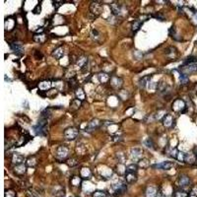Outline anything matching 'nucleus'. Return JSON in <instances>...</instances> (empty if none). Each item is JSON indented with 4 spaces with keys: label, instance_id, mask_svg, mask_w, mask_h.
Returning a JSON list of instances; mask_svg holds the SVG:
<instances>
[{
    "label": "nucleus",
    "instance_id": "f257e3e1",
    "mask_svg": "<svg viewBox=\"0 0 197 197\" xmlns=\"http://www.w3.org/2000/svg\"><path fill=\"white\" fill-rule=\"evenodd\" d=\"M47 120L45 118H39L37 125L34 126V132L37 136H45L47 133Z\"/></svg>",
    "mask_w": 197,
    "mask_h": 197
},
{
    "label": "nucleus",
    "instance_id": "f03ea898",
    "mask_svg": "<svg viewBox=\"0 0 197 197\" xmlns=\"http://www.w3.org/2000/svg\"><path fill=\"white\" fill-rule=\"evenodd\" d=\"M178 71L183 73V74H185V75H187V76L192 74V73H195L197 72V62L189 63V64H186V65H182L178 69Z\"/></svg>",
    "mask_w": 197,
    "mask_h": 197
},
{
    "label": "nucleus",
    "instance_id": "7ed1b4c3",
    "mask_svg": "<svg viewBox=\"0 0 197 197\" xmlns=\"http://www.w3.org/2000/svg\"><path fill=\"white\" fill-rule=\"evenodd\" d=\"M102 11H103V5H102L101 1H93V2H91L90 12H91V14L94 15L95 18L101 14Z\"/></svg>",
    "mask_w": 197,
    "mask_h": 197
},
{
    "label": "nucleus",
    "instance_id": "20e7f679",
    "mask_svg": "<svg viewBox=\"0 0 197 197\" xmlns=\"http://www.w3.org/2000/svg\"><path fill=\"white\" fill-rule=\"evenodd\" d=\"M126 189H127V185L122 182H118V183H116V184H112V190L116 196L122 195V194L126 191Z\"/></svg>",
    "mask_w": 197,
    "mask_h": 197
},
{
    "label": "nucleus",
    "instance_id": "39448f33",
    "mask_svg": "<svg viewBox=\"0 0 197 197\" xmlns=\"http://www.w3.org/2000/svg\"><path fill=\"white\" fill-rule=\"evenodd\" d=\"M64 137L68 140H74L75 138H77L79 134V130L76 127H68L64 130Z\"/></svg>",
    "mask_w": 197,
    "mask_h": 197
},
{
    "label": "nucleus",
    "instance_id": "423d86ee",
    "mask_svg": "<svg viewBox=\"0 0 197 197\" xmlns=\"http://www.w3.org/2000/svg\"><path fill=\"white\" fill-rule=\"evenodd\" d=\"M172 110L176 112H184L186 110V105L181 99H178L172 104Z\"/></svg>",
    "mask_w": 197,
    "mask_h": 197
},
{
    "label": "nucleus",
    "instance_id": "0eeeda50",
    "mask_svg": "<svg viewBox=\"0 0 197 197\" xmlns=\"http://www.w3.org/2000/svg\"><path fill=\"white\" fill-rule=\"evenodd\" d=\"M55 156H56V159H58V160H64L68 156V148L65 147V146H59L56 150Z\"/></svg>",
    "mask_w": 197,
    "mask_h": 197
},
{
    "label": "nucleus",
    "instance_id": "6e6552de",
    "mask_svg": "<svg viewBox=\"0 0 197 197\" xmlns=\"http://www.w3.org/2000/svg\"><path fill=\"white\" fill-rule=\"evenodd\" d=\"M101 125H103V122H101V121L99 120V119H93L92 121H90L89 124L87 125V127H86V132H92L94 131V130L98 129Z\"/></svg>",
    "mask_w": 197,
    "mask_h": 197
},
{
    "label": "nucleus",
    "instance_id": "1a4fd4ad",
    "mask_svg": "<svg viewBox=\"0 0 197 197\" xmlns=\"http://www.w3.org/2000/svg\"><path fill=\"white\" fill-rule=\"evenodd\" d=\"M174 166V163L172 162H162L159 164H155L152 166L153 169H159V170H170Z\"/></svg>",
    "mask_w": 197,
    "mask_h": 197
},
{
    "label": "nucleus",
    "instance_id": "9d476101",
    "mask_svg": "<svg viewBox=\"0 0 197 197\" xmlns=\"http://www.w3.org/2000/svg\"><path fill=\"white\" fill-rule=\"evenodd\" d=\"M10 47L13 51L18 55H22L24 53V47L21 43H10Z\"/></svg>",
    "mask_w": 197,
    "mask_h": 197
},
{
    "label": "nucleus",
    "instance_id": "9b49d317",
    "mask_svg": "<svg viewBox=\"0 0 197 197\" xmlns=\"http://www.w3.org/2000/svg\"><path fill=\"white\" fill-rule=\"evenodd\" d=\"M176 121H174V119L172 118V116H170V114H166L165 117L163 118V124L166 126V127L170 128V127H174V124H176Z\"/></svg>",
    "mask_w": 197,
    "mask_h": 197
},
{
    "label": "nucleus",
    "instance_id": "f8f14e48",
    "mask_svg": "<svg viewBox=\"0 0 197 197\" xmlns=\"http://www.w3.org/2000/svg\"><path fill=\"white\" fill-rule=\"evenodd\" d=\"M122 84H123L122 79L119 78V77L114 76V77L110 78V85H112L114 89H120L121 86H122Z\"/></svg>",
    "mask_w": 197,
    "mask_h": 197
},
{
    "label": "nucleus",
    "instance_id": "ddd939ff",
    "mask_svg": "<svg viewBox=\"0 0 197 197\" xmlns=\"http://www.w3.org/2000/svg\"><path fill=\"white\" fill-rule=\"evenodd\" d=\"M110 9H112V15L114 16H118V15H121V12H122V8H121V5L116 2H114L112 4H110Z\"/></svg>",
    "mask_w": 197,
    "mask_h": 197
},
{
    "label": "nucleus",
    "instance_id": "4468645a",
    "mask_svg": "<svg viewBox=\"0 0 197 197\" xmlns=\"http://www.w3.org/2000/svg\"><path fill=\"white\" fill-rule=\"evenodd\" d=\"M143 151L139 148H133L131 149V158L132 160L134 161H140L141 160V157H142Z\"/></svg>",
    "mask_w": 197,
    "mask_h": 197
},
{
    "label": "nucleus",
    "instance_id": "2eb2a0df",
    "mask_svg": "<svg viewBox=\"0 0 197 197\" xmlns=\"http://www.w3.org/2000/svg\"><path fill=\"white\" fill-rule=\"evenodd\" d=\"M24 161H25V158H24L23 155H20V154H18V153H15V154H13L12 163L14 164V165H16V166L22 165V164L24 163Z\"/></svg>",
    "mask_w": 197,
    "mask_h": 197
},
{
    "label": "nucleus",
    "instance_id": "dca6fc26",
    "mask_svg": "<svg viewBox=\"0 0 197 197\" xmlns=\"http://www.w3.org/2000/svg\"><path fill=\"white\" fill-rule=\"evenodd\" d=\"M151 79H152L151 75H147V76L142 77V79L139 81V87H140L141 89H144V88H146L147 86H149V84L151 83Z\"/></svg>",
    "mask_w": 197,
    "mask_h": 197
},
{
    "label": "nucleus",
    "instance_id": "f3484780",
    "mask_svg": "<svg viewBox=\"0 0 197 197\" xmlns=\"http://www.w3.org/2000/svg\"><path fill=\"white\" fill-rule=\"evenodd\" d=\"M178 182H179V186L180 187H186L190 183V178H188L187 176H185V174H181V176H179Z\"/></svg>",
    "mask_w": 197,
    "mask_h": 197
},
{
    "label": "nucleus",
    "instance_id": "a211bd4d",
    "mask_svg": "<svg viewBox=\"0 0 197 197\" xmlns=\"http://www.w3.org/2000/svg\"><path fill=\"white\" fill-rule=\"evenodd\" d=\"M146 197H157L158 195V189L154 186H148L145 192Z\"/></svg>",
    "mask_w": 197,
    "mask_h": 197
},
{
    "label": "nucleus",
    "instance_id": "6ab92c4d",
    "mask_svg": "<svg viewBox=\"0 0 197 197\" xmlns=\"http://www.w3.org/2000/svg\"><path fill=\"white\" fill-rule=\"evenodd\" d=\"M64 55V49H63V46H59V47L55 48L53 50V52H52V56L54 57L55 59H60L61 57H63Z\"/></svg>",
    "mask_w": 197,
    "mask_h": 197
},
{
    "label": "nucleus",
    "instance_id": "aec40b11",
    "mask_svg": "<svg viewBox=\"0 0 197 197\" xmlns=\"http://www.w3.org/2000/svg\"><path fill=\"white\" fill-rule=\"evenodd\" d=\"M125 180L127 183H133L137 180L136 172H125Z\"/></svg>",
    "mask_w": 197,
    "mask_h": 197
},
{
    "label": "nucleus",
    "instance_id": "412c9836",
    "mask_svg": "<svg viewBox=\"0 0 197 197\" xmlns=\"http://www.w3.org/2000/svg\"><path fill=\"white\" fill-rule=\"evenodd\" d=\"M76 63H77V65H78L79 67L82 69V68L86 67V66H89L88 65V63H89V59H88V57H86V56H81L77 59Z\"/></svg>",
    "mask_w": 197,
    "mask_h": 197
},
{
    "label": "nucleus",
    "instance_id": "4be33fe9",
    "mask_svg": "<svg viewBox=\"0 0 197 197\" xmlns=\"http://www.w3.org/2000/svg\"><path fill=\"white\" fill-rule=\"evenodd\" d=\"M26 166L24 165V164H22V165H18L15 167V174H18V176H22V174H24L26 172Z\"/></svg>",
    "mask_w": 197,
    "mask_h": 197
},
{
    "label": "nucleus",
    "instance_id": "5701e85b",
    "mask_svg": "<svg viewBox=\"0 0 197 197\" xmlns=\"http://www.w3.org/2000/svg\"><path fill=\"white\" fill-rule=\"evenodd\" d=\"M75 94H76L77 100H79V101H84L85 100V93H84V91L81 87H78L75 90Z\"/></svg>",
    "mask_w": 197,
    "mask_h": 197
},
{
    "label": "nucleus",
    "instance_id": "b1692460",
    "mask_svg": "<svg viewBox=\"0 0 197 197\" xmlns=\"http://www.w3.org/2000/svg\"><path fill=\"white\" fill-rule=\"evenodd\" d=\"M98 79L101 83H107L108 81L110 80V75H108L107 73H100L98 75Z\"/></svg>",
    "mask_w": 197,
    "mask_h": 197
},
{
    "label": "nucleus",
    "instance_id": "393cba45",
    "mask_svg": "<svg viewBox=\"0 0 197 197\" xmlns=\"http://www.w3.org/2000/svg\"><path fill=\"white\" fill-rule=\"evenodd\" d=\"M141 25H142V21H140V20H136V21H134L133 23H132V26H131L132 32H133V33H136L137 31H138L139 29H140Z\"/></svg>",
    "mask_w": 197,
    "mask_h": 197
},
{
    "label": "nucleus",
    "instance_id": "a878e982",
    "mask_svg": "<svg viewBox=\"0 0 197 197\" xmlns=\"http://www.w3.org/2000/svg\"><path fill=\"white\" fill-rule=\"evenodd\" d=\"M81 178H79V176H73V178H71V180H70V182H71V184L73 185V186L75 187H78L81 185Z\"/></svg>",
    "mask_w": 197,
    "mask_h": 197
},
{
    "label": "nucleus",
    "instance_id": "bb28decb",
    "mask_svg": "<svg viewBox=\"0 0 197 197\" xmlns=\"http://www.w3.org/2000/svg\"><path fill=\"white\" fill-rule=\"evenodd\" d=\"M150 166V163L147 159H141L140 161H138V167L142 168V169H147Z\"/></svg>",
    "mask_w": 197,
    "mask_h": 197
},
{
    "label": "nucleus",
    "instance_id": "cd10ccee",
    "mask_svg": "<svg viewBox=\"0 0 197 197\" xmlns=\"http://www.w3.org/2000/svg\"><path fill=\"white\" fill-rule=\"evenodd\" d=\"M68 85H69V87L71 88L72 90H76L77 88L79 87L78 83H77V80L74 78V77H72L71 79H69V81H68Z\"/></svg>",
    "mask_w": 197,
    "mask_h": 197
},
{
    "label": "nucleus",
    "instance_id": "c85d7f7f",
    "mask_svg": "<svg viewBox=\"0 0 197 197\" xmlns=\"http://www.w3.org/2000/svg\"><path fill=\"white\" fill-rule=\"evenodd\" d=\"M34 41H37V43H43L45 41V36L43 34H39V35H35L34 36Z\"/></svg>",
    "mask_w": 197,
    "mask_h": 197
},
{
    "label": "nucleus",
    "instance_id": "c756f323",
    "mask_svg": "<svg viewBox=\"0 0 197 197\" xmlns=\"http://www.w3.org/2000/svg\"><path fill=\"white\" fill-rule=\"evenodd\" d=\"M137 170H138V165H136V164H131V165H128L127 167H126L125 172H137Z\"/></svg>",
    "mask_w": 197,
    "mask_h": 197
},
{
    "label": "nucleus",
    "instance_id": "7c9ffc66",
    "mask_svg": "<svg viewBox=\"0 0 197 197\" xmlns=\"http://www.w3.org/2000/svg\"><path fill=\"white\" fill-rule=\"evenodd\" d=\"M37 164V157L36 156H32L28 159L27 161V166L29 167H35Z\"/></svg>",
    "mask_w": 197,
    "mask_h": 197
},
{
    "label": "nucleus",
    "instance_id": "2f4dec72",
    "mask_svg": "<svg viewBox=\"0 0 197 197\" xmlns=\"http://www.w3.org/2000/svg\"><path fill=\"white\" fill-rule=\"evenodd\" d=\"M91 170L89 169H86V168H84V169L81 170V178H90L91 176Z\"/></svg>",
    "mask_w": 197,
    "mask_h": 197
},
{
    "label": "nucleus",
    "instance_id": "473e14b6",
    "mask_svg": "<svg viewBox=\"0 0 197 197\" xmlns=\"http://www.w3.org/2000/svg\"><path fill=\"white\" fill-rule=\"evenodd\" d=\"M196 160V156L194 154H186V158H185V162L189 164H193Z\"/></svg>",
    "mask_w": 197,
    "mask_h": 197
},
{
    "label": "nucleus",
    "instance_id": "72a5a7b5",
    "mask_svg": "<svg viewBox=\"0 0 197 197\" xmlns=\"http://www.w3.org/2000/svg\"><path fill=\"white\" fill-rule=\"evenodd\" d=\"M178 75H179V81H180L181 84H186L188 82V76L185 74H183V73L179 72L178 71Z\"/></svg>",
    "mask_w": 197,
    "mask_h": 197
},
{
    "label": "nucleus",
    "instance_id": "f704fd0d",
    "mask_svg": "<svg viewBox=\"0 0 197 197\" xmlns=\"http://www.w3.org/2000/svg\"><path fill=\"white\" fill-rule=\"evenodd\" d=\"M174 197H188V193L185 192L184 190L179 189L174 192Z\"/></svg>",
    "mask_w": 197,
    "mask_h": 197
},
{
    "label": "nucleus",
    "instance_id": "c9c22d12",
    "mask_svg": "<svg viewBox=\"0 0 197 197\" xmlns=\"http://www.w3.org/2000/svg\"><path fill=\"white\" fill-rule=\"evenodd\" d=\"M39 89H41V91H45L47 90V88L50 87V83L49 82H41V83H39Z\"/></svg>",
    "mask_w": 197,
    "mask_h": 197
},
{
    "label": "nucleus",
    "instance_id": "e433bc0d",
    "mask_svg": "<svg viewBox=\"0 0 197 197\" xmlns=\"http://www.w3.org/2000/svg\"><path fill=\"white\" fill-rule=\"evenodd\" d=\"M185 158H186V154L181 151H178V157H176V160L179 162H185Z\"/></svg>",
    "mask_w": 197,
    "mask_h": 197
},
{
    "label": "nucleus",
    "instance_id": "4c0bfd02",
    "mask_svg": "<svg viewBox=\"0 0 197 197\" xmlns=\"http://www.w3.org/2000/svg\"><path fill=\"white\" fill-rule=\"evenodd\" d=\"M57 95V90L56 89H51L49 91H46V97L48 98H54L55 96Z\"/></svg>",
    "mask_w": 197,
    "mask_h": 197
},
{
    "label": "nucleus",
    "instance_id": "58836bf2",
    "mask_svg": "<svg viewBox=\"0 0 197 197\" xmlns=\"http://www.w3.org/2000/svg\"><path fill=\"white\" fill-rule=\"evenodd\" d=\"M93 197H107V193L103 190H97L93 193Z\"/></svg>",
    "mask_w": 197,
    "mask_h": 197
},
{
    "label": "nucleus",
    "instance_id": "ea45409f",
    "mask_svg": "<svg viewBox=\"0 0 197 197\" xmlns=\"http://www.w3.org/2000/svg\"><path fill=\"white\" fill-rule=\"evenodd\" d=\"M170 35L172 36V39H176V41H180V39L178 37V34L176 33V29H174V27H172V29L170 30Z\"/></svg>",
    "mask_w": 197,
    "mask_h": 197
},
{
    "label": "nucleus",
    "instance_id": "a19ab883",
    "mask_svg": "<svg viewBox=\"0 0 197 197\" xmlns=\"http://www.w3.org/2000/svg\"><path fill=\"white\" fill-rule=\"evenodd\" d=\"M144 144H145L146 146H147L148 148H151L153 149L154 148V142H153V140L151 138H147L145 141H144Z\"/></svg>",
    "mask_w": 197,
    "mask_h": 197
},
{
    "label": "nucleus",
    "instance_id": "79ce46f5",
    "mask_svg": "<svg viewBox=\"0 0 197 197\" xmlns=\"http://www.w3.org/2000/svg\"><path fill=\"white\" fill-rule=\"evenodd\" d=\"M117 158H118L119 163H121V164L124 163V161L126 160V157L123 153H119V154H117Z\"/></svg>",
    "mask_w": 197,
    "mask_h": 197
},
{
    "label": "nucleus",
    "instance_id": "37998d69",
    "mask_svg": "<svg viewBox=\"0 0 197 197\" xmlns=\"http://www.w3.org/2000/svg\"><path fill=\"white\" fill-rule=\"evenodd\" d=\"M35 57H36V59H37V60H41V59L43 58V55L41 52H39V50H36V51H35Z\"/></svg>",
    "mask_w": 197,
    "mask_h": 197
},
{
    "label": "nucleus",
    "instance_id": "c03bdc74",
    "mask_svg": "<svg viewBox=\"0 0 197 197\" xmlns=\"http://www.w3.org/2000/svg\"><path fill=\"white\" fill-rule=\"evenodd\" d=\"M67 165L69 166V167H73V166L77 165V162L75 159H69V160L67 161Z\"/></svg>",
    "mask_w": 197,
    "mask_h": 197
},
{
    "label": "nucleus",
    "instance_id": "a18cd8bd",
    "mask_svg": "<svg viewBox=\"0 0 197 197\" xmlns=\"http://www.w3.org/2000/svg\"><path fill=\"white\" fill-rule=\"evenodd\" d=\"M41 5H39V4H37V5L36 6V8L33 10V12H34V14H39V13H41Z\"/></svg>",
    "mask_w": 197,
    "mask_h": 197
},
{
    "label": "nucleus",
    "instance_id": "49530a36",
    "mask_svg": "<svg viewBox=\"0 0 197 197\" xmlns=\"http://www.w3.org/2000/svg\"><path fill=\"white\" fill-rule=\"evenodd\" d=\"M63 3H64V1H53V5H54V7L56 8V9L58 7H60Z\"/></svg>",
    "mask_w": 197,
    "mask_h": 197
},
{
    "label": "nucleus",
    "instance_id": "de8ad7c7",
    "mask_svg": "<svg viewBox=\"0 0 197 197\" xmlns=\"http://www.w3.org/2000/svg\"><path fill=\"white\" fill-rule=\"evenodd\" d=\"M99 36H100V34L98 33V31H97V30H93L92 31V37H94V39H97Z\"/></svg>",
    "mask_w": 197,
    "mask_h": 197
},
{
    "label": "nucleus",
    "instance_id": "09e8293b",
    "mask_svg": "<svg viewBox=\"0 0 197 197\" xmlns=\"http://www.w3.org/2000/svg\"><path fill=\"white\" fill-rule=\"evenodd\" d=\"M191 193H192V195H197V187H193Z\"/></svg>",
    "mask_w": 197,
    "mask_h": 197
},
{
    "label": "nucleus",
    "instance_id": "8fccbe9b",
    "mask_svg": "<svg viewBox=\"0 0 197 197\" xmlns=\"http://www.w3.org/2000/svg\"><path fill=\"white\" fill-rule=\"evenodd\" d=\"M194 18H195L196 22H197V12H194Z\"/></svg>",
    "mask_w": 197,
    "mask_h": 197
},
{
    "label": "nucleus",
    "instance_id": "3c124183",
    "mask_svg": "<svg viewBox=\"0 0 197 197\" xmlns=\"http://www.w3.org/2000/svg\"><path fill=\"white\" fill-rule=\"evenodd\" d=\"M195 90H196V92H197V85L195 86Z\"/></svg>",
    "mask_w": 197,
    "mask_h": 197
}]
</instances>
